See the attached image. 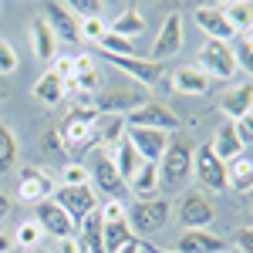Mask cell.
I'll list each match as a JSON object with an SVG mask.
<instances>
[{"instance_id": "6da1fadb", "label": "cell", "mask_w": 253, "mask_h": 253, "mask_svg": "<svg viewBox=\"0 0 253 253\" xmlns=\"http://www.w3.org/2000/svg\"><path fill=\"white\" fill-rule=\"evenodd\" d=\"M95 125H98V112L91 105H78L71 108L68 118L58 125V135L64 142V149H95Z\"/></svg>"}, {"instance_id": "7a4b0ae2", "label": "cell", "mask_w": 253, "mask_h": 253, "mask_svg": "<svg viewBox=\"0 0 253 253\" xmlns=\"http://www.w3.org/2000/svg\"><path fill=\"white\" fill-rule=\"evenodd\" d=\"M169 216H172L169 199H159L156 196V199H138V203H132L128 213H125V219H128V226H132V233L152 236L169 223Z\"/></svg>"}, {"instance_id": "3957f363", "label": "cell", "mask_w": 253, "mask_h": 253, "mask_svg": "<svg viewBox=\"0 0 253 253\" xmlns=\"http://www.w3.org/2000/svg\"><path fill=\"white\" fill-rule=\"evenodd\" d=\"M199 71L230 81L240 71L236 68V58H233V44H226V41H206L199 47Z\"/></svg>"}, {"instance_id": "277c9868", "label": "cell", "mask_w": 253, "mask_h": 253, "mask_svg": "<svg viewBox=\"0 0 253 253\" xmlns=\"http://www.w3.org/2000/svg\"><path fill=\"white\" fill-rule=\"evenodd\" d=\"M162 166H159V182L162 186H179V182H186V175L193 172V145L189 142H169V149H166V156L159 159Z\"/></svg>"}, {"instance_id": "5b68a950", "label": "cell", "mask_w": 253, "mask_h": 253, "mask_svg": "<svg viewBox=\"0 0 253 253\" xmlns=\"http://www.w3.org/2000/svg\"><path fill=\"white\" fill-rule=\"evenodd\" d=\"M145 105V95L135 88H108V91H95L91 98V108L98 115H132L135 108Z\"/></svg>"}, {"instance_id": "8992f818", "label": "cell", "mask_w": 253, "mask_h": 253, "mask_svg": "<svg viewBox=\"0 0 253 253\" xmlns=\"http://www.w3.org/2000/svg\"><path fill=\"white\" fill-rule=\"evenodd\" d=\"M88 175H91V182H98V189L108 196V199H118V196L128 189V186H125V179L118 175L115 162H112V156H108V149H95V152H91Z\"/></svg>"}, {"instance_id": "52a82bcc", "label": "cell", "mask_w": 253, "mask_h": 253, "mask_svg": "<svg viewBox=\"0 0 253 253\" xmlns=\"http://www.w3.org/2000/svg\"><path fill=\"white\" fill-rule=\"evenodd\" d=\"M193 172L206 189H213V193H223L226 189V162L216 159V152L210 145H199L193 152Z\"/></svg>"}, {"instance_id": "ba28073f", "label": "cell", "mask_w": 253, "mask_h": 253, "mask_svg": "<svg viewBox=\"0 0 253 253\" xmlns=\"http://www.w3.org/2000/svg\"><path fill=\"white\" fill-rule=\"evenodd\" d=\"M51 199L71 216V223H81L88 213H95V203H98L91 186H61V189H54Z\"/></svg>"}, {"instance_id": "9c48e42d", "label": "cell", "mask_w": 253, "mask_h": 253, "mask_svg": "<svg viewBox=\"0 0 253 253\" xmlns=\"http://www.w3.org/2000/svg\"><path fill=\"white\" fill-rule=\"evenodd\" d=\"M125 125H128V128H159V132H172V128H179V115L169 112L166 105H159V101H145V105L135 108L132 115H125Z\"/></svg>"}, {"instance_id": "30bf717a", "label": "cell", "mask_w": 253, "mask_h": 253, "mask_svg": "<svg viewBox=\"0 0 253 253\" xmlns=\"http://www.w3.org/2000/svg\"><path fill=\"white\" fill-rule=\"evenodd\" d=\"M51 193H54V182H51L47 172H41L38 166H24L20 169V179H17V199L20 203L38 206L44 199H51Z\"/></svg>"}, {"instance_id": "8fae6325", "label": "cell", "mask_w": 253, "mask_h": 253, "mask_svg": "<svg viewBox=\"0 0 253 253\" xmlns=\"http://www.w3.org/2000/svg\"><path fill=\"white\" fill-rule=\"evenodd\" d=\"M128 142L135 145V152L142 162H159L169 149V132H159V128H125Z\"/></svg>"}, {"instance_id": "7c38bea8", "label": "cell", "mask_w": 253, "mask_h": 253, "mask_svg": "<svg viewBox=\"0 0 253 253\" xmlns=\"http://www.w3.org/2000/svg\"><path fill=\"white\" fill-rule=\"evenodd\" d=\"M213 203L206 199L203 193H186L182 196V203H179V223L186 226V230H206L210 223H213Z\"/></svg>"}, {"instance_id": "4fadbf2b", "label": "cell", "mask_w": 253, "mask_h": 253, "mask_svg": "<svg viewBox=\"0 0 253 253\" xmlns=\"http://www.w3.org/2000/svg\"><path fill=\"white\" fill-rule=\"evenodd\" d=\"M34 223H38L44 233L58 236V240H64V236H71V230H75V223H71V216L61 210L54 199H44V203H38L34 206Z\"/></svg>"}, {"instance_id": "5bb4252c", "label": "cell", "mask_w": 253, "mask_h": 253, "mask_svg": "<svg viewBox=\"0 0 253 253\" xmlns=\"http://www.w3.org/2000/svg\"><path fill=\"white\" fill-rule=\"evenodd\" d=\"M179 47H182V17H179V14H169V17L162 20V27H159L156 44H152V58L149 61L159 64V61L172 58Z\"/></svg>"}, {"instance_id": "9a60e30c", "label": "cell", "mask_w": 253, "mask_h": 253, "mask_svg": "<svg viewBox=\"0 0 253 253\" xmlns=\"http://www.w3.org/2000/svg\"><path fill=\"white\" fill-rule=\"evenodd\" d=\"M196 24L206 31V41H226V44H230V38L236 34L219 3H203V7H196Z\"/></svg>"}, {"instance_id": "2e32d148", "label": "cell", "mask_w": 253, "mask_h": 253, "mask_svg": "<svg viewBox=\"0 0 253 253\" xmlns=\"http://www.w3.org/2000/svg\"><path fill=\"white\" fill-rule=\"evenodd\" d=\"M44 20H47V27L54 31V38H64L71 41V44H78V17L71 14V7L68 3H58V0H51V3H44Z\"/></svg>"}, {"instance_id": "e0dca14e", "label": "cell", "mask_w": 253, "mask_h": 253, "mask_svg": "<svg viewBox=\"0 0 253 253\" xmlns=\"http://www.w3.org/2000/svg\"><path fill=\"white\" fill-rule=\"evenodd\" d=\"M172 253H226V243L210 230H182Z\"/></svg>"}, {"instance_id": "ac0fdd59", "label": "cell", "mask_w": 253, "mask_h": 253, "mask_svg": "<svg viewBox=\"0 0 253 253\" xmlns=\"http://www.w3.org/2000/svg\"><path fill=\"white\" fill-rule=\"evenodd\" d=\"M105 58L112 61L118 71H125L128 78H135L138 84H145V88H152V84L162 78V64H156V61H149V58H115V54H105Z\"/></svg>"}, {"instance_id": "d6986e66", "label": "cell", "mask_w": 253, "mask_h": 253, "mask_svg": "<svg viewBox=\"0 0 253 253\" xmlns=\"http://www.w3.org/2000/svg\"><path fill=\"white\" fill-rule=\"evenodd\" d=\"M219 112L230 118V125L240 122L243 115H250L253 112V81H243V84H236L233 91H226L219 98Z\"/></svg>"}, {"instance_id": "ffe728a7", "label": "cell", "mask_w": 253, "mask_h": 253, "mask_svg": "<svg viewBox=\"0 0 253 253\" xmlns=\"http://www.w3.org/2000/svg\"><path fill=\"white\" fill-rule=\"evenodd\" d=\"M31 47H34V58L38 61H54L58 58V38H54V31L47 27L44 17L31 20Z\"/></svg>"}, {"instance_id": "44dd1931", "label": "cell", "mask_w": 253, "mask_h": 253, "mask_svg": "<svg viewBox=\"0 0 253 253\" xmlns=\"http://www.w3.org/2000/svg\"><path fill=\"white\" fill-rule=\"evenodd\" d=\"M159 186H162V182H159V162H142L135 169V175L128 179V189H132L138 199H156Z\"/></svg>"}, {"instance_id": "7402d4cb", "label": "cell", "mask_w": 253, "mask_h": 253, "mask_svg": "<svg viewBox=\"0 0 253 253\" xmlns=\"http://www.w3.org/2000/svg\"><path fill=\"white\" fill-rule=\"evenodd\" d=\"M226 186H233V193H243V196L253 193V159L250 156L226 162Z\"/></svg>"}, {"instance_id": "603a6c76", "label": "cell", "mask_w": 253, "mask_h": 253, "mask_svg": "<svg viewBox=\"0 0 253 253\" xmlns=\"http://www.w3.org/2000/svg\"><path fill=\"white\" fill-rule=\"evenodd\" d=\"M108 156H112V162H115V169H118V175L125 179V186H128V179L135 175V169L142 166V159H138V152H135V145L128 142V135L118 142L115 149H108Z\"/></svg>"}, {"instance_id": "cb8c5ba5", "label": "cell", "mask_w": 253, "mask_h": 253, "mask_svg": "<svg viewBox=\"0 0 253 253\" xmlns=\"http://www.w3.org/2000/svg\"><path fill=\"white\" fill-rule=\"evenodd\" d=\"M125 118L122 115H98L95 135H98V149H115L118 142L125 138Z\"/></svg>"}, {"instance_id": "d4e9b609", "label": "cell", "mask_w": 253, "mask_h": 253, "mask_svg": "<svg viewBox=\"0 0 253 253\" xmlns=\"http://www.w3.org/2000/svg\"><path fill=\"white\" fill-rule=\"evenodd\" d=\"M172 88L179 95H206L210 78H206L199 68H175L172 71Z\"/></svg>"}, {"instance_id": "484cf974", "label": "cell", "mask_w": 253, "mask_h": 253, "mask_svg": "<svg viewBox=\"0 0 253 253\" xmlns=\"http://www.w3.org/2000/svg\"><path fill=\"white\" fill-rule=\"evenodd\" d=\"M216 152V159H223V162H233V159L243 156V142H240V135H236L233 125H223L219 132H216L213 145H210Z\"/></svg>"}, {"instance_id": "4316f807", "label": "cell", "mask_w": 253, "mask_h": 253, "mask_svg": "<svg viewBox=\"0 0 253 253\" xmlns=\"http://www.w3.org/2000/svg\"><path fill=\"white\" fill-rule=\"evenodd\" d=\"M101 240H105V253H118L128 240H135L128 219H115V223H105L101 219Z\"/></svg>"}, {"instance_id": "83f0119b", "label": "cell", "mask_w": 253, "mask_h": 253, "mask_svg": "<svg viewBox=\"0 0 253 253\" xmlns=\"http://www.w3.org/2000/svg\"><path fill=\"white\" fill-rule=\"evenodd\" d=\"M64 95H68V84L58 75H51V71L34 84V98H38L41 105H58V101H64Z\"/></svg>"}, {"instance_id": "f1b7e54d", "label": "cell", "mask_w": 253, "mask_h": 253, "mask_svg": "<svg viewBox=\"0 0 253 253\" xmlns=\"http://www.w3.org/2000/svg\"><path fill=\"white\" fill-rule=\"evenodd\" d=\"M81 247H88V253H105V240H101V213H88L81 219Z\"/></svg>"}, {"instance_id": "f546056e", "label": "cell", "mask_w": 253, "mask_h": 253, "mask_svg": "<svg viewBox=\"0 0 253 253\" xmlns=\"http://www.w3.org/2000/svg\"><path fill=\"white\" fill-rule=\"evenodd\" d=\"M142 31H145V17H142V10H135V7L122 10L118 20H115V27H112V34H118V38H125V41L138 38Z\"/></svg>"}, {"instance_id": "4dcf8cb0", "label": "cell", "mask_w": 253, "mask_h": 253, "mask_svg": "<svg viewBox=\"0 0 253 253\" xmlns=\"http://www.w3.org/2000/svg\"><path fill=\"white\" fill-rule=\"evenodd\" d=\"M14 169H17V138L0 122V175L14 172Z\"/></svg>"}, {"instance_id": "1f68e13d", "label": "cell", "mask_w": 253, "mask_h": 253, "mask_svg": "<svg viewBox=\"0 0 253 253\" xmlns=\"http://www.w3.org/2000/svg\"><path fill=\"white\" fill-rule=\"evenodd\" d=\"M233 31H253V3H219Z\"/></svg>"}, {"instance_id": "d6a6232c", "label": "cell", "mask_w": 253, "mask_h": 253, "mask_svg": "<svg viewBox=\"0 0 253 253\" xmlns=\"http://www.w3.org/2000/svg\"><path fill=\"white\" fill-rule=\"evenodd\" d=\"M98 47H101V54H115V58H138V47H135V44H132V41H125V38H118V34H112V31L101 38V44H98Z\"/></svg>"}, {"instance_id": "836d02e7", "label": "cell", "mask_w": 253, "mask_h": 253, "mask_svg": "<svg viewBox=\"0 0 253 253\" xmlns=\"http://www.w3.org/2000/svg\"><path fill=\"white\" fill-rule=\"evenodd\" d=\"M41 236H44V230H41L34 219H27V223H17V230H14V243L17 247H27V250H38L41 247Z\"/></svg>"}, {"instance_id": "e575fe53", "label": "cell", "mask_w": 253, "mask_h": 253, "mask_svg": "<svg viewBox=\"0 0 253 253\" xmlns=\"http://www.w3.org/2000/svg\"><path fill=\"white\" fill-rule=\"evenodd\" d=\"M108 34V27H105V20L101 17H84L78 20V38L88 41V44H101V38Z\"/></svg>"}, {"instance_id": "d590c367", "label": "cell", "mask_w": 253, "mask_h": 253, "mask_svg": "<svg viewBox=\"0 0 253 253\" xmlns=\"http://www.w3.org/2000/svg\"><path fill=\"white\" fill-rule=\"evenodd\" d=\"M41 152L51 156V159H64L68 156V149H64V142H61V135H58V128H47V132L41 135Z\"/></svg>"}, {"instance_id": "8d00e7d4", "label": "cell", "mask_w": 253, "mask_h": 253, "mask_svg": "<svg viewBox=\"0 0 253 253\" xmlns=\"http://www.w3.org/2000/svg\"><path fill=\"white\" fill-rule=\"evenodd\" d=\"M64 186H91V175H88V166H81V162H68L64 166Z\"/></svg>"}, {"instance_id": "74e56055", "label": "cell", "mask_w": 253, "mask_h": 253, "mask_svg": "<svg viewBox=\"0 0 253 253\" xmlns=\"http://www.w3.org/2000/svg\"><path fill=\"white\" fill-rule=\"evenodd\" d=\"M17 64H20L17 51L10 47V41L0 38V75H14V71H17Z\"/></svg>"}, {"instance_id": "f35d334b", "label": "cell", "mask_w": 253, "mask_h": 253, "mask_svg": "<svg viewBox=\"0 0 253 253\" xmlns=\"http://www.w3.org/2000/svg\"><path fill=\"white\" fill-rule=\"evenodd\" d=\"M51 75H58V78L68 84V81L75 78V58H71V54H58V58H54V68H51Z\"/></svg>"}, {"instance_id": "ab89813d", "label": "cell", "mask_w": 253, "mask_h": 253, "mask_svg": "<svg viewBox=\"0 0 253 253\" xmlns=\"http://www.w3.org/2000/svg\"><path fill=\"white\" fill-rule=\"evenodd\" d=\"M233 58H236V68H243L247 75H253V47L247 44V41L233 47Z\"/></svg>"}, {"instance_id": "60d3db41", "label": "cell", "mask_w": 253, "mask_h": 253, "mask_svg": "<svg viewBox=\"0 0 253 253\" xmlns=\"http://www.w3.org/2000/svg\"><path fill=\"white\" fill-rule=\"evenodd\" d=\"M233 128H236V135H240V142H243V149L253 145V112H250V115H243L240 122H233Z\"/></svg>"}, {"instance_id": "b9f144b4", "label": "cell", "mask_w": 253, "mask_h": 253, "mask_svg": "<svg viewBox=\"0 0 253 253\" xmlns=\"http://www.w3.org/2000/svg\"><path fill=\"white\" fill-rule=\"evenodd\" d=\"M71 14L78 20L84 17H101V3H91V0H78V3H71Z\"/></svg>"}, {"instance_id": "7bdbcfd3", "label": "cell", "mask_w": 253, "mask_h": 253, "mask_svg": "<svg viewBox=\"0 0 253 253\" xmlns=\"http://www.w3.org/2000/svg\"><path fill=\"white\" fill-rule=\"evenodd\" d=\"M98 213H101L105 223H115V219H125V206H122L118 199H108L105 206H98Z\"/></svg>"}, {"instance_id": "ee69618b", "label": "cell", "mask_w": 253, "mask_h": 253, "mask_svg": "<svg viewBox=\"0 0 253 253\" xmlns=\"http://www.w3.org/2000/svg\"><path fill=\"white\" fill-rule=\"evenodd\" d=\"M233 240H236V247H240V253H253V226H240Z\"/></svg>"}, {"instance_id": "f6af8a7d", "label": "cell", "mask_w": 253, "mask_h": 253, "mask_svg": "<svg viewBox=\"0 0 253 253\" xmlns=\"http://www.w3.org/2000/svg\"><path fill=\"white\" fill-rule=\"evenodd\" d=\"M75 75H95V58L91 54H75Z\"/></svg>"}, {"instance_id": "bcb514c9", "label": "cell", "mask_w": 253, "mask_h": 253, "mask_svg": "<svg viewBox=\"0 0 253 253\" xmlns=\"http://www.w3.org/2000/svg\"><path fill=\"white\" fill-rule=\"evenodd\" d=\"M58 253H81V240H75V236L58 240Z\"/></svg>"}, {"instance_id": "7dc6e473", "label": "cell", "mask_w": 253, "mask_h": 253, "mask_svg": "<svg viewBox=\"0 0 253 253\" xmlns=\"http://www.w3.org/2000/svg\"><path fill=\"white\" fill-rule=\"evenodd\" d=\"M118 253H142V240H138V236H135V240H128Z\"/></svg>"}, {"instance_id": "c3c4849f", "label": "cell", "mask_w": 253, "mask_h": 253, "mask_svg": "<svg viewBox=\"0 0 253 253\" xmlns=\"http://www.w3.org/2000/svg\"><path fill=\"white\" fill-rule=\"evenodd\" d=\"M7 216H10V199H7V196L0 193V223H3Z\"/></svg>"}, {"instance_id": "681fc988", "label": "cell", "mask_w": 253, "mask_h": 253, "mask_svg": "<svg viewBox=\"0 0 253 253\" xmlns=\"http://www.w3.org/2000/svg\"><path fill=\"white\" fill-rule=\"evenodd\" d=\"M10 250H14V240L7 233H0V253H10Z\"/></svg>"}, {"instance_id": "f907efd6", "label": "cell", "mask_w": 253, "mask_h": 253, "mask_svg": "<svg viewBox=\"0 0 253 253\" xmlns=\"http://www.w3.org/2000/svg\"><path fill=\"white\" fill-rule=\"evenodd\" d=\"M247 44H250V47H253V31H250V38H247Z\"/></svg>"}, {"instance_id": "816d5d0a", "label": "cell", "mask_w": 253, "mask_h": 253, "mask_svg": "<svg viewBox=\"0 0 253 253\" xmlns=\"http://www.w3.org/2000/svg\"><path fill=\"white\" fill-rule=\"evenodd\" d=\"M250 216H253V193H250Z\"/></svg>"}, {"instance_id": "f5cc1de1", "label": "cell", "mask_w": 253, "mask_h": 253, "mask_svg": "<svg viewBox=\"0 0 253 253\" xmlns=\"http://www.w3.org/2000/svg\"><path fill=\"white\" fill-rule=\"evenodd\" d=\"M34 253H44V250H41V247H38V250H34Z\"/></svg>"}, {"instance_id": "db71d44e", "label": "cell", "mask_w": 253, "mask_h": 253, "mask_svg": "<svg viewBox=\"0 0 253 253\" xmlns=\"http://www.w3.org/2000/svg\"><path fill=\"white\" fill-rule=\"evenodd\" d=\"M0 101H3V91H0Z\"/></svg>"}]
</instances>
